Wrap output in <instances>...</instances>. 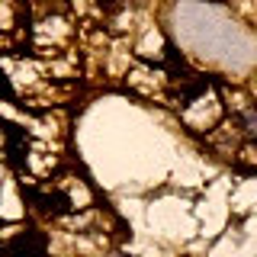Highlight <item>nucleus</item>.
Listing matches in <instances>:
<instances>
[{
	"instance_id": "obj_3",
	"label": "nucleus",
	"mask_w": 257,
	"mask_h": 257,
	"mask_svg": "<svg viewBox=\"0 0 257 257\" xmlns=\"http://www.w3.org/2000/svg\"><path fill=\"white\" fill-rule=\"evenodd\" d=\"M235 125L247 135V139H257V106H241L235 112Z\"/></svg>"
},
{
	"instance_id": "obj_1",
	"label": "nucleus",
	"mask_w": 257,
	"mask_h": 257,
	"mask_svg": "<svg viewBox=\"0 0 257 257\" xmlns=\"http://www.w3.org/2000/svg\"><path fill=\"white\" fill-rule=\"evenodd\" d=\"M23 199L32 206V212H39L42 219H61L74 209V199H71L68 190L61 187H23Z\"/></svg>"
},
{
	"instance_id": "obj_2",
	"label": "nucleus",
	"mask_w": 257,
	"mask_h": 257,
	"mask_svg": "<svg viewBox=\"0 0 257 257\" xmlns=\"http://www.w3.org/2000/svg\"><path fill=\"white\" fill-rule=\"evenodd\" d=\"M4 257H48V238L39 228H26L4 244Z\"/></svg>"
},
{
	"instance_id": "obj_4",
	"label": "nucleus",
	"mask_w": 257,
	"mask_h": 257,
	"mask_svg": "<svg viewBox=\"0 0 257 257\" xmlns=\"http://www.w3.org/2000/svg\"><path fill=\"white\" fill-rule=\"evenodd\" d=\"M96 4H100V7H103V10H106V13H116L122 0H96Z\"/></svg>"
}]
</instances>
